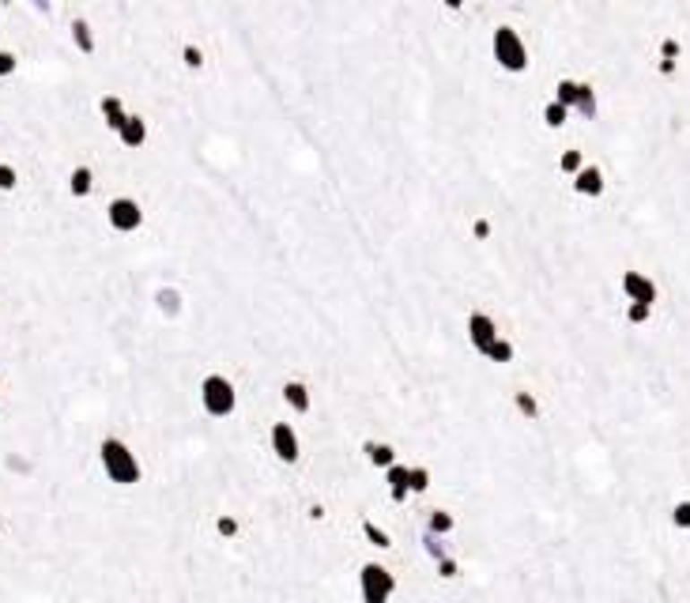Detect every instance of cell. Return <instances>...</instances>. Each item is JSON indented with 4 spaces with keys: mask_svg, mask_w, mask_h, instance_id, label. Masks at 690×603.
<instances>
[{
    "mask_svg": "<svg viewBox=\"0 0 690 603\" xmlns=\"http://www.w3.org/2000/svg\"><path fill=\"white\" fill-rule=\"evenodd\" d=\"M574 143L623 200L634 268L660 280L657 324L626 328L600 253L539 261L498 290L510 385H468L442 437L449 490L539 603H690V61L626 68Z\"/></svg>",
    "mask_w": 690,
    "mask_h": 603,
    "instance_id": "6da1fadb",
    "label": "cell"
},
{
    "mask_svg": "<svg viewBox=\"0 0 690 603\" xmlns=\"http://www.w3.org/2000/svg\"><path fill=\"white\" fill-rule=\"evenodd\" d=\"M95 461H99V471L102 479L117 487V490H136L143 479H148V468H143L140 452L133 449L129 437L121 434H106L99 449H95Z\"/></svg>",
    "mask_w": 690,
    "mask_h": 603,
    "instance_id": "7a4b0ae2",
    "label": "cell"
},
{
    "mask_svg": "<svg viewBox=\"0 0 690 603\" xmlns=\"http://www.w3.org/2000/svg\"><path fill=\"white\" fill-rule=\"evenodd\" d=\"M490 61H495V68L502 72V76H510V80H521V76H529L532 65H536V53L529 46V39L505 20V23H495V30H490Z\"/></svg>",
    "mask_w": 690,
    "mask_h": 603,
    "instance_id": "3957f363",
    "label": "cell"
},
{
    "mask_svg": "<svg viewBox=\"0 0 690 603\" xmlns=\"http://www.w3.org/2000/svg\"><path fill=\"white\" fill-rule=\"evenodd\" d=\"M196 411L208 423H230V418H238V408H242V396H238V385L220 374V370H208L201 381H196Z\"/></svg>",
    "mask_w": 690,
    "mask_h": 603,
    "instance_id": "277c9868",
    "label": "cell"
},
{
    "mask_svg": "<svg viewBox=\"0 0 690 603\" xmlns=\"http://www.w3.org/2000/svg\"><path fill=\"white\" fill-rule=\"evenodd\" d=\"M401 592V577L392 573V565L381 558H362L355 565V599L358 603H392Z\"/></svg>",
    "mask_w": 690,
    "mask_h": 603,
    "instance_id": "5b68a950",
    "label": "cell"
},
{
    "mask_svg": "<svg viewBox=\"0 0 690 603\" xmlns=\"http://www.w3.org/2000/svg\"><path fill=\"white\" fill-rule=\"evenodd\" d=\"M102 223L114 237H136L143 227H148V208H143L136 196L117 193L102 204Z\"/></svg>",
    "mask_w": 690,
    "mask_h": 603,
    "instance_id": "8992f818",
    "label": "cell"
},
{
    "mask_svg": "<svg viewBox=\"0 0 690 603\" xmlns=\"http://www.w3.org/2000/svg\"><path fill=\"white\" fill-rule=\"evenodd\" d=\"M264 452L272 456V464L280 468H295L302 461V434L298 426L290 423V418H276V423H268L264 430Z\"/></svg>",
    "mask_w": 690,
    "mask_h": 603,
    "instance_id": "52a82bcc",
    "label": "cell"
},
{
    "mask_svg": "<svg viewBox=\"0 0 690 603\" xmlns=\"http://www.w3.org/2000/svg\"><path fill=\"white\" fill-rule=\"evenodd\" d=\"M498 340H502L498 317L487 314V309H468V314H464V343H468V351L476 358H483Z\"/></svg>",
    "mask_w": 690,
    "mask_h": 603,
    "instance_id": "ba28073f",
    "label": "cell"
},
{
    "mask_svg": "<svg viewBox=\"0 0 690 603\" xmlns=\"http://www.w3.org/2000/svg\"><path fill=\"white\" fill-rule=\"evenodd\" d=\"M619 298L623 302H642V306H660L664 290L660 280L645 268H623L619 271Z\"/></svg>",
    "mask_w": 690,
    "mask_h": 603,
    "instance_id": "9c48e42d",
    "label": "cell"
},
{
    "mask_svg": "<svg viewBox=\"0 0 690 603\" xmlns=\"http://www.w3.org/2000/svg\"><path fill=\"white\" fill-rule=\"evenodd\" d=\"M280 408H283V415L290 418V423H302V418H310V415H314V389H310V381L287 377L283 385H280Z\"/></svg>",
    "mask_w": 690,
    "mask_h": 603,
    "instance_id": "30bf717a",
    "label": "cell"
},
{
    "mask_svg": "<svg viewBox=\"0 0 690 603\" xmlns=\"http://www.w3.org/2000/svg\"><path fill=\"white\" fill-rule=\"evenodd\" d=\"M608 189H611L608 170H604L596 159H589L585 170H581V174L570 181V193H574L577 200H585V204H600V200L608 196Z\"/></svg>",
    "mask_w": 690,
    "mask_h": 603,
    "instance_id": "8fae6325",
    "label": "cell"
},
{
    "mask_svg": "<svg viewBox=\"0 0 690 603\" xmlns=\"http://www.w3.org/2000/svg\"><path fill=\"white\" fill-rule=\"evenodd\" d=\"M148 306H151V314H155L162 324H177L181 317H185V290L174 287V283L151 287V290H148Z\"/></svg>",
    "mask_w": 690,
    "mask_h": 603,
    "instance_id": "7c38bea8",
    "label": "cell"
},
{
    "mask_svg": "<svg viewBox=\"0 0 690 603\" xmlns=\"http://www.w3.org/2000/svg\"><path fill=\"white\" fill-rule=\"evenodd\" d=\"M68 46H72V53H76V57H83V61L99 57V30H95V23H91L87 15H83V0H80V12L68 20Z\"/></svg>",
    "mask_w": 690,
    "mask_h": 603,
    "instance_id": "4fadbf2b",
    "label": "cell"
},
{
    "mask_svg": "<svg viewBox=\"0 0 690 603\" xmlns=\"http://www.w3.org/2000/svg\"><path fill=\"white\" fill-rule=\"evenodd\" d=\"M114 143L121 151H133V155H140V151H148L151 148V121L140 114V109H133L129 114V121L121 125V133L114 136Z\"/></svg>",
    "mask_w": 690,
    "mask_h": 603,
    "instance_id": "5bb4252c",
    "label": "cell"
},
{
    "mask_svg": "<svg viewBox=\"0 0 690 603\" xmlns=\"http://www.w3.org/2000/svg\"><path fill=\"white\" fill-rule=\"evenodd\" d=\"M358 456H362V464H367L370 471H377V475H385L392 464H401V449H396L392 442H381V437H362Z\"/></svg>",
    "mask_w": 690,
    "mask_h": 603,
    "instance_id": "9a60e30c",
    "label": "cell"
},
{
    "mask_svg": "<svg viewBox=\"0 0 690 603\" xmlns=\"http://www.w3.org/2000/svg\"><path fill=\"white\" fill-rule=\"evenodd\" d=\"M99 121H102V129L110 133V136H117L121 133V125L129 121V114H133V106H129V99L125 95H117V90H106V95L99 99Z\"/></svg>",
    "mask_w": 690,
    "mask_h": 603,
    "instance_id": "2e32d148",
    "label": "cell"
},
{
    "mask_svg": "<svg viewBox=\"0 0 690 603\" xmlns=\"http://www.w3.org/2000/svg\"><path fill=\"white\" fill-rule=\"evenodd\" d=\"M358 539H362V547L370 551V558H385L392 547H396V536L389 532L385 524H377L374 517H358Z\"/></svg>",
    "mask_w": 690,
    "mask_h": 603,
    "instance_id": "e0dca14e",
    "label": "cell"
},
{
    "mask_svg": "<svg viewBox=\"0 0 690 603\" xmlns=\"http://www.w3.org/2000/svg\"><path fill=\"white\" fill-rule=\"evenodd\" d=\"M65 189H68V196L76 200V204L95 200V196H99V174H95V167H91V162H76V167L68 170Z\"/></svg>",
    "mask_w": 690,
    "mask_h": 603,
    "instance_id": "ac0fdd59",
    "label": "cell"
},
{
    "mask_svg": "<svg viewBox=\"0 0 690 603\" xmlns=\"http://www.w3.org/2000/svg\"><path fill=\"white\" fill-rule=\"evenodd\" d=\"M510 408H513V415L521 418V423H543V415H548L539 392L529 389V385H513L510 389Z\"/></svg>",
    "mask_w": 690,
    "mask_h": 603,
    "instance_id": "d6986e66",
    "label": "cell"
},
{
    "mask_svg": "<svg viewBox=\"0 0 690 603\" xmlns=\"http://www.w3.org/2000/svg\"><path fill=\"white\" fill-rule=\"evenodd\" d=\"M381 483H385V495H389L392 505H408L411 502V495H408V464L404 461L392 464L385 475H381Z\"/></svg>",
    "mask_w": 690,
    "mask_h": 603,
    "instance_id": "ffe728a7",
    "label": "cell"
},
{
    "mask_svg": "<svg viewBox=\"0 0 690 603\" xmlns=\"http://www.w3.org/2000/svg\"><path fill=\"white\" fill-rule=\"evenodd\" d=\"M570 121H574V114H570V109L566 106H558L555 99H548V102H543L539 106V125H543V129H548V133H566L570 129Z\"/></svg>",
    "mask_w": 690,
    "mask_h": 603,
    "instance_id": "44dd1931",
    "label": "cell"
},
{
    "mask_svg": "<svg viewBox=\"0 0 690 603\" xmlns=\"http://www.w3.org/2000/svg\"><path fill=\"white\" fill-rule=\"evenodd\" d=\"M585 162H589V155L577 148V143H566V148L558 151V159H555V170H558V177H566V181H574L581 170H585Z\"/></svg>",
    "mask_w": 690,
    "mask_h": 603,
    "instance_id": "7402d4cb",
    "label": "cell"
},
{
    "mask_svg": "<svg viewBox=\"0 0 690 603\" xmlns=\"http://www.w3.org/2000/svg\"><path fill=\"white\" fill-rule=\"evenodd\" d=\"M517 355H521V351H517L513 336H505V332H502V340L483 355V362H487V366H495V370H510L513 362H517Z\"/></svg>",
    "mask_w": 690,
    "mask_h": 603,
    "instance_id": "603a6c76",
    "label": "cell"
},
{
    "mask_svg": "<svg viewBox=\"0 0 690 603\" xmlns=\"http://www.w3.org/2000/svg\"><path fill=\"white\" fill-rule=\"evenodd\" d=\"M434 487V471L423 461H408V495L411 498H427Z\"/></svg>",
    "mask_w": 690,
    "mask_h": 603,
    "instance_id": "cb8c5ba5",
    "label": "cell"
},
{
    "mask_svg": "<svg viewBox=\"0 0 690 603\" xmlns=\"http://www.w3.org/2000/svg\"><path fill=\"white\" fill-rule=\"evenodd\" d=\"M657 317V306H642V302H623V324L626 328H649Z\"/></svg>",
    "mask_w": 690,
    "mask_h": 603,
    "instance_id": "d4e9b609",
    "label": "cell"
},
{
    "mask_svg": "<svg viewBox=\"0 0 690 603\" xmlns=\"http://www.w3.org/2000/svg\"><path fill=\"white\" fill-rule=\"evenodd\" d=\"M577 90H581V80H577V76H558V80H555V87H551V99H555L558 106H566L570 114H574Z\"/></svg>",
    "mask_w": 690,
    "mask_h": 603,
    "instance_id": "484cf974",
    "label": "cell"
},
{
    "mask_svg": "<svg viewBox=\"0 0 690 603\" xmlns=\"http://www.w3.org/2000/svg\"><path fill=\"white\" fill-rule=\"evenodd\" d=\"M23 189V170L12 159H0V196H15Z\"/></svg>",
    "mask_w": 690,
    "mask_h": 603,
    "instance_id": "4316f807",
    "label": "cell"
},
{
    "mask_svg": "<svg viewBox=\"0 0 690 603\" xmlns=\"http://www.w3.org/2000/svg\"><path fill=\"white\" fill-rule=\"evenodd\" d=\"M430 565V573L438 577L442 584H453V581H461V573H464V562L457 558V555H445L442 562H427Z\"/></svg>",
    "mask_w": 690,
    "mask_h": 603,
    "instance_id": "83f0119b",
    "label": "cell"
},
{
    "mask_svg": "<svg viewBox=\"0 0 690 603\" xmlns=\"http://www.w3.org/2000/svg\"><path fill=\"white\" fill-rule=\"evenodd\" d=\"M20 68H23V57L15 53L12 46H0V83H8L20 76Z\"/></svg>",
    "mask_w": 690,
    "mask_h": 603,
    "instance_id": "f1b7e54d",
    "label": "cell"
},
{
    "mask_svg": "<svg viewBox=\"0 0 690 603\" xmlns=\"http://www.w3.org/2000/svg\"><path fill=\"white\" fill-rule=\"evenodd\" d=\"M0 408H4V389H0Z\"/></svg>",
    "mask_w": 690,
    "mask_h": 603,
    "instance_id": "f546056e",
    "label": "cell"
}]
</instances>
